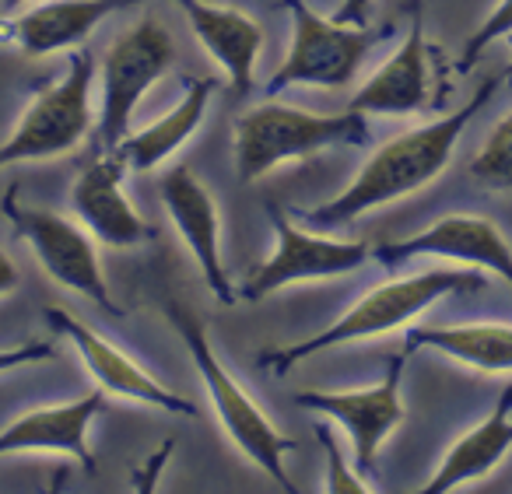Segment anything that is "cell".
<instances>
[{
  "mask_svg": "<svg viewBox=\"0 0 512 494\" xmlns=\"http://www.w3.org/2000/svg\"><path fill=\"white\" fill-rule=\"evenodd\" d=\"M25 4H29V0H4V4H0V11H4V15H15V11L25 8Z\"/></svg>",
  "mask_w": 512,
  "mask_h": 494,
  "instance_id": "obj_30",
  "label": "cell"
},
{
  "mask_svg": "<svg viewBox=\"0 0 512 494\" xmlns=\"http://www.w3.org/2000/svg\"><path fill=\"white\" fill-rule=\"evenodd\" d=\"M498 85H502V78L481 81V88L460 109H453V113L439 116L432 123H421L414 130H404V134L379 144L369 155V162L358 169V176L334 200H327L320 207H309V211H295V218L306 221V228H316V232H334V228L358 221L362 214L379 211V207L397 204V200L425 190L453 162V151L460 144L463 130L495 99Z\"/></svg>",
  "mask_w": 512,
  "mask_h": 494,
  "instance_id": "obj_1",
  "label": "cell"
},
{
  "mask_svg": "<svg viewBox=\"0 0 512 494\" xmlns=\"http://www.w3.org/2000/svg\"><path fill=\"white\" fill-rule=\"evenodd\" d=\"M404 351L421 347L446 354L484 375L512 372V326L509 323H456V326H411L404 333Z\"/></svg>",
  "mask_w": 512,
  "mask_h": 494,
  "instance_id": "obj_21",
  "label": "cell"
},
{
  "mask_svg": "<svg viewBox=\"0 0 512 494\" xmlns=\"http://www.w3.org/2000/svg\"><path fill=\"white\" fill-rule=\"evenodd\" d=\"M158 197H162L172 228H176L179 239L190 249V256L197 260L211 295L221 305H232L239 295H235L232 281L225 274V260H221V218L211 190L186 165H176L158 183Z\"/></svg>",
  "mask_w": 512,
  "mask_h": 494,
  "instance_id": "obj_13",
  "label": "cell"
},
{
  "mask_svg": "<svg viewBox=\"0 0 512 494\" xmlns=\"http://www.w3.org/2000/svg\"><path fill=\"white\" fill-rule=\"evenodd\" d=\"M0 211L11 221L18 239L36 253L39 267L60 288L88 298L99 309H106L109 316H123V309L113 302L106 274H102V260H99V249H95L92 232L81 221H71L57 211H46V207L22 204L18 183L8 186V193L0 200Z\"/></svg>",
  "mask_w": 512,
  "mask_h": 494,
  "instance_id": "obj_7",
  "label": "cell"
},
{
  "mask_svg": "<svg viewBox=\"0 0 512 494\" xmlns=\"http://www.w3.org/2000/svg\"><path fill=\"white\" fill-rule=\"evenodd\" d=\"M214 92H218V78H186L183 95L165 116L151 120L148 127L130 130L120 144L113 148V155L127 165V172H151L172 158L193 134L200 130L211 106Z\"/></svg>",
  "mask_w": 512,
  "mask_h": 494,
  "instance_id": "obj_19",
  "label": "cell"
},
{
  "mask_svg": "<svg viewBox=\"0 0 512 494\" xmlns=\"http://www.w3.org/2000/svg\"><path fill=\"white\" fill-rule=\"evenodd\" d=\"M46 323L53 333L67 337L74 344V351L81 354L85 368L92 372V379L99 382V389H106L109 396H123V400H137L144 407L165 410V414H179V417H197V403L186 400V396L172 393L169 386L155 379L151 372H144L130 354H123L113 340L99 337L88 323H81L78 316H71L60 305H46L43 309Z\"/></svg>",
  "mask_w": 512,
  "mask_h": 494,
  "instance_id": "obj_12",
  "label": "cell"
},
{
  "mask_svg": "<svg viewBox=\"0 0 512 494\" xmlns=\"http://www.w3.org/2000/svg\"><path fill=\"white\" fill-rule=\"evenodd\" d=\"M407 351L393 354L386 361V375L376 386L365 389H302L295 396L302 410H313L344 428L355 449V470L369 477L376 470V456L383 442L404 424V400H400V382H404Z\"/></svg>",
  "mask_w": 512,
  "mask_h": 494,
  "instance_id": "obj_10",
  "label": "cell"
},
{
  "mask_svg": "<svg viewBox=\"0 0 512 494\" xmlns=\"http://www.w3.org/2000/svg\"><path fill=\"white\" fill-rule=\"evenodd\" d=\"M505 78H512V64H509V71H505Z\"/></svg>",
  "mask_w": 512,
  "mask_h": 494,
  "instance_id": "obj_31",
  "label": "cell"
},
{
  "mask_svg": "<svg viewBox=\"0 0 512 494\" xmlns=\"http://www.w3.org/2000/svg\"><path fill=\"white\" fill-rule=\"evenodd\" d=\"M470 176L495 193H512V113L495 123L484 148L470 162Z\"/></svg>",
  "mask_w": 512,
  "mask_h": 494,
  "instance_id": "obj_22",
  "label": "cell"
},
{
  "mask_svg": "<svg viewBox=\"0 0 512 494\" xmlns=\"http://www.w3.org/2000/svg\"><path fill=\"white\" fill-rule=\"evenodd\" d=\"M162 312L172 323V330L179 333V340H183V347H186V354H190L193 368H197L200 382H204V393H207V400H211L221 431H225V435L232 438L235 449H239L253 466H260L281 491L302 494L285 470V456L299 449V442L281 435V431L274 428L271 417L256 407L253 396H249L246 389L232 379V372L221 365L211 340H207L204 319H200L197 312L186 309L183 302H165Z\"/></svg>",
  "mask_w": 512,
  "mask_h": 494,
  "instance_id": "obj_3",
  "label": "cell"
},
{
  "mask_svg": "<svg viewBox=\"0 0 512 494\" xmlns=\"http://www.w3.org/2000/svg\"><path fill=\"white\" fill-rule=\"evenodd\" d=\"M376 0H341V8H337V22L344 25H369V11Z\"/></svg>",
  "mask_w": 512,
  "mask_h": 494,
  "instance_id": "obj_27",
  "label": "cell"
},
{
  "mask_svg": "<svg viewBox=\"0 0 512 494\" xmlns=\"http://www.w3.org/2000/svg\"><path fill=\"white\" fill-rule=\"evenodd\" d=\"M22 284V274H18V267H15V260H11L4 249H0V298L4 295H11V291Z\"/></svg>",
  "mask_w": 512,
  "mask_h": 494,
  "instance_id": "obj_28",
  "label": "cell"
},
{
  "mask_svg": "<svg viewBox=\"0 0 512 494\" xmlns=\"http://www.w3.org/2000/svg\"><path fill=\"white\" fill-rule=\"evenodd\" d=\"M481 288H484V277L477 270H421V274L393 277V281L376 284L372 291H365L327 330L313 333V337L299 340V344L260 351L256 354V365L271 375H288L295 365L330 351V347L404 330V326H411L421 312L432 309L442 298L463 295V291H481Z\"/></svg>",
  "mask_w": 512,
  "mask_h": 494,
  "instance_id": "obj_2",
  "label": "cell"
},
{
  "mask_svg": "<svg viewBox=\"0 0 512 494\" xmlns=\"http://www.w3.org/2000/svg\"><path fill=\"white\" fill-rule=\"evenodd\" d=\"M92 81V53H85V46L67 53L64 78L36 85L25 113L18 116L15 130L0 141V169L71 155L95 130Z\"/></svg>",
  "mask_w": 512,
  "mask_h": 494,
  "instance_id": "obj_5",
  "label": "cell"
},
{
  "mask_svg": "<svg viewBox=\"0 0 512 494\" xmlns=\"http://www.w3.org/2000/svg\"><path fill=\"white\" fill-rule=\"evenodd\" d=\"M130 4L137 0H43L15 18H0V43L18 46L25 57L81 50L109 15Z\"/></svg>",
  "mask_w": 512,
  "mask_h": 494,
  "instance_id": "obj_15",
  "label": "cell"
},
{
  "mask_svg": "<svg viewBox=\"0 0 512 494\" xmlns=\"http://www.w3.org/2000/svg\"><path fill=\"white\" fill-rule=\"evenodd\" d=\"M179 4L190 22L193 36L207 50L214 64L228 74L235 95H246L256 78V60L264 50V29L253 15L239 8H225V4H211V0H172Z\"/></svg>",
  "mask_w": 512,
  "mask_h": 494,
  "instance_id": "obj_18",
  "label": "cell"
},
{
  "mask_svg": "<svg viewBox=\"0 0 512 494\" xmlns=\"http://www.w3.org/2000/svg\"><path fill=\"white\" fill-rule=\"evenodd\" d=\"M172 452H176V438H165L141 466H134V473H130L134 494H158V484H162V473H165V466H169Z\"/></svg>",
  "mask_w": 512,
  "mask_h": 494,
  "instance_id": "obj_25",
  "label": "cell"
},
{
  "mask_svg": "<svg viewBox=\"0 0 512 494\" xmlns=\"http://www.w3.org/2000/svg\"><path fill=\"white\" fill-rule=\"evenodd\" d=\"M235 172L249 186L285 162L323 155L330 148L369 144V120L355 109L344 113H306L285 102L253 106L235 120Z\"/></svg>",
  "mask_w": 512,
  "mask_h": 494,
  "instance_id": "obj_4",
  "label": "cell"
},
{
  "mask_svg": "<svg viewBox=\"0 0 512 494\" xmlns=\"http://www.w3.org/2000/svg\"><path fill=\"white\" fill-rule=\"evenodd\" d=\"M53 358H57V344H50V340H29V344L4 347V351H0V375L15 372V368H25V365H39V361H53Z\"/></svg>",
  "mask_w": 512,
  "mask_h": 494,
  "instance_id": "obj_26",
  "label": "cell"
},
{
  "mask_svg": "<svg viewBox=\"0 0 512 494\" xmlns=\"http://www.w3.org/2000/svg\"><path fill=\"white\" fill-rule=\"evenodd\" d=\"M106 389L81 396L57 407H36L29 414L15 417L8 428H0V456H15V452H60L85 466V473H95V452L88 445L95 417L106 410Z\"/></svg>",
  "mask_w": 512,
  "mask_h": 494,
  "instance_id": "obj_16",
  "label": "cell"
},
{
  "mask_svg": "<svg viewBox=\"0 0 512 494\" xmlns=\"http://www.w3.org/2000/svg\"><path fill=\"white\" fill-rule=\"evenodd\" d=\"M292 15V43H288L285 64L271 74L267 95H278L292 85L306 88H344L358 78L362 60L379 39L390 36V25H344L337 18H323L309 8L306 0H285Z\"/></svg>",
  "mask_w": 512,
  "mask_h": 494,
  "instance_id": "obj_6",
  "label": "cell"
},
{
  "mask_svg": "<svg viewBox=\"0 0 512 494\" xmlns=\"http://www.w3.org/2000/svg\"><path fill=\"white\" fill-rule=\"evenodd\" d=\"M172 60H176V39L155 18H144L113 39L102 60V102L95 116L99 151H113L130 134L137 106L148 88L169 71Z\"/></svg>",
  "mask_w": 512,
  "mask_h": 494,
  "instance_id": "obj_8",
  "label": "cell"
},
{
  "mask_svg": "<svg viewBox=\"0 0 512 494\" xmlns=\"http://www.w3.org/2000/svg\"><path fill=\"white\" fill-rule=\"evenodd\" d=\"M509 449H512V386H505L495 410L481 424H474L467 435L456 438L446 449V456H442L439 470L418 491H407V494H453L456 487L470 484V480L488 477Z\"/></svg>",
  "mask_w": 512,
  "mask_h": 494,
  "instance_id": "obj_20",
  "label": "cell"
},
{
  "mask_svg": "<svg viewBox=\"0 0 512 494\" xmlns=\"http://www.w3.org/2000/svg\"><path fill=\"white\" fill-rule=\"evenodd\" d=\"M372 260L386 270H397L411 260H453L463 267L488 270L512 284V246L498 225L481 214H446L432 221L425 232L407 235L397 242H383L372 249Z\"/></svg>",
  "mask_w": 512,
  "mask_h": 494,
  "instance_id": "obj_11",
  "label": "cell"
},
{
  "mask_svg": "<svg viewBox=\"0 0 512 494\" xmlns=\"http://www.w3.org/2000/svg\"><path fill=\"white\" fill-rule=\"evenodd\" d=\"M512 36V0H498V8L484 18L481 25L474 29V36L463 43V53H460V71L467 74L477 60L488 53V46H495L498 39H509Z\"/></svg>",
  "mask_w": 512,
  "mask_h": 494,
  "instance_id": "obj_23",
  "label": "cell"
},
{
  "mask_svg": "<svg viewBox=\"0 0 512 494\" xmlns=\"http://www.w3.org/2000/svg\"><path fill=\"white\" fill-rule=\"evenodd\" d=\"M316 438H320L323 452H327V494H372L362 473L344 459L341 445L334 442L327 424H316Z\"/></svg>",
  "mask_w": 512,
  "mask_h": 494,
  "instance_id": "obj_24",
  "label": "cell"
},
{
  "mask_svg": "<svg viewBox=\"0 0 512 494\" xmlns=\"http://www.w3.org/2000/svg\"><path fill=\"white\" fill-rule=\"evenodd\" d=\"M432 99V71H428V43L421 15L411 18L404 43L369 74L351 95L348 109L362 116H411Z\"/></svg>",
  "mask_w": 512,
  "mask_h": 494,
  "instance_id": "obj_17",
  "label": "cell"
},
{
  "mask_svg": "<svg viewBox=\"0 0 512 494\" xmlns=\"http://www.w3.org/2000/svg\"><path fill=\"white\" fill-rule=\"evenodd\" d=\"M67 477H71V473H67L64 466H60V470H57V477H53L50 484H46V487H43V491H39V494H64V484H67Z\"/></svg>",
  "mask_w": 512,
  "mask_h": 494,
  "instance_id": "obj_29",
  "label": "cell"
},
{
  "mask_svg": "<svg viewBox=\"0 0 512 494\" xmlns=\"http://www.w3.org/2000/svg\"><path fill=\"white\" fill-rule=\"evenodd\" d=\"M127 165L102 151L92 165L81 169V176L71 186V211L81 225L92 232L95 242L109 249H134L155 239V228L137 214V207L123 193Z\"/></svg>",
  "mask_w": 512,
  "mask_h": 494,
  "instance_id": "obj_14",
  "label": "cell"
},
{
  "mask_svg": "<svg viewBox=\"0 0 512 494\" xmlns=\"http://www.w3.org/2000/svg\"><path fill=\"white\" fill-rule=\"evenodd\" d=\"M267 218L274 225V253L260 267L246 274L235 295L246 302H264L274 291L302 281H327V277H344L351 270L365 267L372 260V246L358 239H334L299 228L288 218L285 207L267 204Z\"/></svg>",
  "mask_w": 512,
  "mask_h": 494,
  "instance_id": "obj_9",
  "label": "cell"
}]
</instances>
